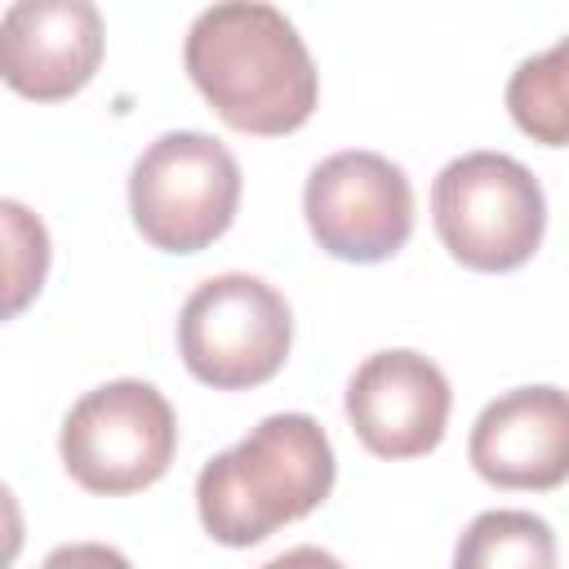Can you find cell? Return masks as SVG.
<instances>
[{
    "label": "cell",
    "instance_id": "7a4b0ae2",
    "mask_svg": "<svg viewBox=\"0 0 569 569\" xmlns=\"http://www.w3.org/2000/svg\"><path fill=\"white\" fill-rule=\"evenodd\" d=\"M333 445L311 413H271L196 476V511L213 542L253 547L333 493Z\"/></svg>",
    "mask_w": 569,
    "mask_h": 569
},
{
    "label": "cell",
    "instance_id": "52a82bcc",
    "mask_svg": "<svg viewBox=\"0 0 569 569\" xmlns=\"http://www.w3.org/2000/svg\"><path fill=\"white\" fill-rule=\"evenodd\" d=\"M311 240L342 262H387L413 236V187L378 151H333L302 187Z\"/></svg>",
    "mask_w": 569,
    "mask_h": 569
},
{
    "label": "cell",
    "instance_id": "7c38bea8",
    "mask_svg": "<svg viewBox=\"0 0 569 569\" xmlns=\"http://www.w3.org/2000/svg\"><path fill=\"white\" fill-rule=\"evenodd\" d=\"M507 111L525 138L542 147H569V36L511 71Z\"/></svg>",
    "mask_w": 569,
    "mask_h": 569
},
{
    "label": "cell",
    "instance_id": "4fadbf2b",
    "mask_svg": "<svg viewBox=\"0 0 569 569\" xmlns=\"http://www.w3.org/2000/svg\"><path fill=\"white\" fill-rule=\"evenodd\" d=\"M0 213H4V236H9V298H4V316H18L22 302L31 293H40V284H44L49 236H44L40 218H31L18 200H4Z\"/></svg>",
    "mask_w": 569,
    "mask_h": 569
},
{
    "label": "cell",
    "instance_id": "9c48e42d",
    "mask_svg": "<svg viewBox=\"0 0 569 569\" xmlns=\"http://www.w3.org/2000/svg\"><path fill=\"white\" fill-rule=\"evenodd\" d=\"M102 62V13L89 0H18L0 18L4 84L36 102L80 93Z\"/></svg>",
    "mask_w": 569,
    "mask_h": 569
},
{
    "label": "cell",
    "instance_id": "ba28073f",
    "mask_svg": "<svg viewBox=\"0 0 569 569\" xmlns=\"http://www.w3.org/2000/svg\"><path fill=\"white\" fill-rule=\"evenodd\" d=\"M449 378L436 360L409 347L373 351L347 382V422L373 458H422L449 427Z\"/></svg>",
    "mask_w": 569,
    "mask_h": 569
},
{
    "label": "cell",
    "instance_id": "5bb4252c",
    "mask_svg": "<svg viewBox=\"0 0 569 569\" xmlns=\"http://www.w3.org/2000/svg\"><path fill=\"white\" fill-rule=\"evenodd\" d=\"M40 569H133L124 551L107 547V542H67V547H53Z\"/></svg>",
    "mask_w": 569,
    "mask_h": 569
},
{
    "label": "cell",
    "instance_id": "9a60e30c",
    "mask_svg": "<svg viewBox=\"0 0 569 569\" xmlns=\"http://www.w3.org/2000/svg\"><path fill=\"white\" fill-rule=\"evenodd\" d=\"M258 569H347L338 556H329L325 547H289V551H280V556H271L267 565H258Z\"/></svg>",
    "mask_w": 569,
    "mask_h": 569
},
{
    "label": "cell",
    "instance_id": "8fae6325",
    "mask_svg": "<svg viewBox=\"0 0 569 569\" xmlns=\"http://www.w3.org/2000/svg\"><path fill=\"white\" fill-rule=\"evenodd\" d=\"M453 569H556V533L520 507L480 511L453 547Z\"/></svg>",
    "mask_w": 569,
    "mask_h": 569
},
{
    "label": "cell",
    "instance_id": "3957f363",
    "mask_svg": "<svg viewBox=\"0 0 569 569\" xmlns=\"http://www.w3.org/2000/svg\"><path fill=\"white\" fill-rule=\"evenodd\" d=\"M431 222L467 271H516L542 244L547 196L516 156L467 151L436 173Z\"/></svg>",
    "mask_w": 569,
    "mask_h": 569
},
{
    "label": "cell",
    "instance_id": "6da1fadb",
    "mask_svg": "<svg viewBox=\"0 0 569 569\" xmlns=\"http://www.w3.org/2000/svg\"><path fill=\"white\" fill-rule=\"evenodd\" d=\"M182 67L236 133H293L320 98V76L298 27L258 0H227L196 13Z\"/></svg>",
    "mask_w": 569,
    "mask_h": 569
},
{
    "label": "cell",
    "instance_id": "8992f818",
    "mask_svg": "<svg viewBox=\"0 0 569 569\" xmlns=\"http://www.w3.org/2000/svg\"><path fill=\"white\" fill-rule=\"evenodd\" d=\"M178 449V418L160 387L116 378L84 391L58 436L67 476L102 498H124L156 485Z\"/></svg>",
    "mask_w": 569,
    "mask_h": 569
},
{
    "label": "cell",
    "instance_id": "277c9868",
    "mask_svg": "<svg viewBox=\"0 0 569 569\" xmlns=\"http://www.w3.org/2000/svg\"><path fill=\"white\" fill-rule=\"evenodd\" d=\"M240 164L236 156L200 133H160L129 169V213L138 236L160 253L209 249L240 209Z\"/></svg>",
    "mask_w": 569,
    "mask_h": 569
},
{
    "label": "cell",
    "instance_id": "30bf717a",
    "mask_svg": "<svg viewBox=\"0 0 569 569\" xmlns=\"http://www.w3.org/2000/svg\"><path fill=\"white\" fill-rule=\"evenodd\" d=\"M467 458L498 489L547 493L569 480V391L516 387L489 400L471 427Z\"/></svg>",
    "mask_w": 569,
    "mask_h": 569
},
{
    "label": "cell",
    "instance_id": "5b68a950",
    "mask_svg": "<svg viewBox=\"0 0 569 569\" xmlns=\"http://www.w3.org/2000/svg\"><path fill=\"white\" fill-rule=\"evenodd\" d=\"M293 347V311L276 284L222 271L191 289L178 316V351L213 391H249L280 373Z\"/></svg>",
    "mask_w": 569,
    "mask_h": 569
}]
</instances>
